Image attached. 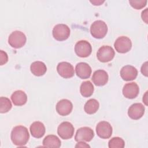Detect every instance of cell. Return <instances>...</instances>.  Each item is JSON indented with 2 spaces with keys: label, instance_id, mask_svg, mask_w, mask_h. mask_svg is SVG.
Wrapping results in <instances>:
<instances>
[{
  "label": "cell",
  "instance_id": "obj_18",
  "mask_svg": "<svg viewBox=\"0 0 148 148\" xmlns=\"http://www.w3.org/2000/svg\"><path fill=\"white\" fill-rule=\"evenodd\" d=\"M29 130L32 136L36 138H42L45 135L46 131L44 124L40 121L32 123L29 127Z\"/></svg>",
  "mask_w": 148,
  "mask_h": 148
},
{
  "label": "cell",
  "instance_id": "obj_26",
  "mask_svg": "<svg viewBox=\"0 0 148 148\" xmlns=\"http://www.w3.org/2000/svg\"><path fill=\"white\" fill-rule=\"evenodd\" d=\"M147 1L146 0H130L129 1V3L131 6L137 10L141 9L143 8L147 3Z\"/></svg>",
  "mask_w": 148,
  "mask_h": 148
},
{
  "label": "cell",
  "instance_id": "obj_1",
  "mask_svg": "<svg viewBox=\"0 0 148 148\" xmlns=\"http://www.w3.org/2000/svg\"><path fill=\"white\" fill-rule=\"evenodd\" d=\"M10 138L13 143L16 146H22L26 145L29 138L28 129L23 125L14 127L11 132Z\"/></svg>",
  "mask_w": 148,
  "mask_h": 148
},
{
  "label": "cell",
  "instance_id": "obj_7",
  "mask_svg": "<svg viewBox=\"0 0 148 148\" xmlns=\"http://www.w3.org/2000/svg\"><path fill=\"white\" fill-rule=\"evenodd\" d=\"M75 51L77 56L84 58L88 57L92 51L91 44L84 40L78 41L75 46Z\"/></svg>",
  "mask_w": 148,
  "mask_h": 148
},
{
  "label": "cell",
  "instance_id": "obj_14",
  "mask_svg": "<svg viewBox=\"0 0 148 148\" xmlns=\"http://www.w3.org/2000/svg\"><path fill=\"white\" fill-rule=\"evenodd\" d=\"M56 108L60 115L65 116L71 113L73 109V105L69 100L63 99L57 102Z\"/></svg>",
  "mask_w": 148,
  "mask_h": 148
},
{
  "label": "cell",
  "instance_id": "obj_3",
  "mask_svg": "<svg viewBox=\"0 0 148 148\" xmlns=\"http://www.w3.org/2000/svg\"><path fill=\"white\" fill-rule=\"evenodd\" d=\"M27 38L25 34L20 31H15L10 34L8 38V43L13 48L22 47L26 43Z\"/></svg>",
  "mask_w": 148,
  "mask_h": 148
},
{
  "label": "cell",
  "instance_id": "obj_5",
  "mask_svg": "<svg viewBox=\"0 0 148 148\" xmlns=\"http://www.w3.org/2000/svg\"><path fill=\"white\" fill-rule=\"evenodd\" d=\"M115 55L113 49L109 46H102L97 53L98 60L102 62H108L113 60Z\"/></svg>",
  "mask_w": 148,
  "mask_h": 148
},
{
  "label": "cell",
  "instance_id": "obj_12",
  "mask_svg": "<svg viewBox=\"0 0 148 148\" xmlns=\"http://www.w3.org/2000/svg\"><path fill=\"white\" fill-rule=\"evenodd\" d=\"M145 106L140 103H135L131 105L128 110V116L133 120L140 119L145 113Z\"/></svg>",
  "mask_w": 148,
  "mask_h": 148
},
{
  "label": "cell",
  "instance_id": "obj_17",
  "mask_svg": "<svg viewBox=\"0 0 148 148\" xmlns=\"http://www.w3.org/2000/svg\"><path fill=\"white\" fill-rule=\"evenodd\" d=\"M108 78V75L105 71L98 69L93 73L91 80L95 85L97 86H102L107 83Z\"/></svg>",
  "mask_w": 148,
  "mask_h": 148
},
{
  "label": "cell",
  "instance_id": "obj_23",
  "mask_svg": "<svg viewBox=\"0 0 148 148\" xmlns=\"http://www.w3.org/2000/svg\"><path fill=\"white\" fill-rule=\"evenodd\" d=\"M94 86L90 81L83 82L80 87V92L84 97H89L92 95L94 92Z\"/></svg>",
  "mask_w": 148,
  "mask_h": 148
},
{
  "label": "cell",
  "instance_id": "obj_20",
  "mask_svg": "<svg viewBox=\"0 0 148 148\" xmlns=\"http://www.w3.org/2000/svg\"><path fill=\"white\" fill-rule=\"evenodd\" d=\"M30 69L33 75L36 76H40L46 73L47 67L44 62L37 61L31 64Z\"/></svg>",
  "mask_w": 148,
  "mask_h": 148
},
{
  "label": "cell",
  "instance_id": "obj_28",
  "mask_svg": "<svg viewBox=\"0 0 148 148\" xmlns=\"http://www.w3.org/2000/svg\"><path fill=\"white\" fill-rule=\"evenodd\" d=\"M147 10H148V9H147V8L145 9L143 11H142V14H141V17H142V20H143L146 24H147V19H148Z\"/></svg>",
  "mask_w": 148,
  "mask_h": 148
},
{
  "label": "cell",
  "instance_id": "obj_31",
  "mask_svg": "<svg viewBox=\"0 0 148 148\" xmlns=\"http://www.w3.org/2000/svg\"><path fill=\"white\" fill-rule=\"evenodd\" d=\"M91 3H92V4H94V5H100L101 4H102V3L104 2V1H90Z\"/></svg>",
  "mask_w": 148,
  "mask_h": 148
},
{
  "label": "cell",
  "instance_id": "obj_4",
  "mask_svg": "<svg viewBox=\"0 0 148 148\" xmlns=\"http://www.w3.org/2000/svg\"><path fill=\"white\" fill-rule=\"evenodd\" d=\"M70 28L64 24L56 25L53 29V36L55 39L58 41H62L67 39L70 35Z\"/></svg>",
  "mask_w": 148,
  "mask_h": 148
},
{
  "label": "cell",
  "instance_id": "obj_2",
  "mask_svg": "<svg viewBox=\"0 0 148 148\" xmlns=\"http://www.w3.org/2000/svg\"><path fill=\"white\" fill-rule=\"evenodd\" d=\"M108 32L106 24L102 20H97L92 23L90 27L91 35L96 39H102L105 36Z\"/></svg>",
  "mask_w": 148,
  "mask_h": 148
},
{
  "label": "cell",
  "instance_id": "obj_13",
  "mask_svg": "<svg viewBox=\"0 0 148 148\" xmlns=\"http://www.w3.org/2000/svg\"><path fill=\"white\" fill-rule=\"evenodd\" d=\"M139 92L138 85L135 82H131L125 84L123 88V95L128 99L136 98Z\"/></svg>",
  "mask_w": 148,
  "mask_h": 148
},
{
  "label": "cell",
  "instance_id": "obj_9",
  "mask_svg": "<svg viewBox=\"0 0 148 148\" xmlns=\"http://www.w3.org/2000/svg\"><path fill=\"white\" fill-rule=\"evenodd\" d=\"M112 127L108 121H100L96 126L97 134L102 139L109 138L112 134Z\"/></svg>",
  "mask_w": 148,
  "mask_h": 148
},
{
  "label": "cell",
  "instance_id": "obj_29",
  "mask_svg": "<svg viewBox=\"0 0 148 148\" xmlns=\"http://www.w3.org/2000/svg\"><path fill=\"white\" fill-rule=\"evenodd\" d=\"M141 72L145 76H147V62H145L141 67Z\"/></svg>",
  "mask_w": 148,
  "mask_h": 148
},
{
  "label": "cell",
  "instance_id": "obj_24",
  "mask_svg": "<svg viewBox=\"0 0 148 148\" xmlns=\"http://www.w3.org/2000/svg\"><path fill=\"white\" fill-rule=\"evenodd\" d=\"M12 103L10 99L6 97L0 98V112L5 113L9 112L12 108Z\"/></svg>",
  "mask_w": 148,
  "mask_h": 148
},
{
  "label": "cell",
  "instance_id": "obj_10",
  "mask_svg": "<svg viewBox=\"0 0 148 148\" xmlns=\"http://www.w3.org/2000/svg\"><path fill=\"white\" fill-rule=\"evenodd\" d=\"M94 136L93 130L88 127H83L79 128L76 133L75 140L76 142L91 141Z\"/></svg>",
  "mask_w": 148,
  "mask_h": 148
},
{
  "label": "cell",
  "instance_id": "obj_32",
  "mask_svg": "<svg viewBox=\"0 0 148 148\" xmlns=\"http://www.w3.org/2000/svg\"><path fill=\"white\" fill-rule=\"evenodd\" d=\"M147 91L146 92L145 94L143 97V101L144 102V103H145L146 105H147Z\"/></svg>",
  "mask_w": 148,
  "mask_h": 148
},
{
  "label": "cell",
  "instance_id": "obj_11",
  "mask_svg": "<svg viewBox=\"0 0 148 148\" xmlns=\"http://www.w3.org/2000/svg\"><path fill=\"white\" fill-rule=\"evenodd\" d=\"M57 71L61 77L65 79L71 78L75 74L73 66L68 62H61L58 63L57 66Z\"/></svg>",
  "mask_w": 148,
  "mask_h": 148
},
{
  "label": "cell",
  "instance_id": "obj_22",
  "mask_svg": "<svg viewBox=\"0 0 148 148\" xmlns=\"http://www.w3.org/2000/svg\"><path fill=\"white\" fill-rule=\"evenodd\" d=\"M99 104L98 101L95 99H90L84 105V110L88 114H92L97 112L99 109Z\"/></svg>",
  "mask_w": 148,
  "mask_h": 148
},
{
  "label": "cell",
  "instance_id": "obj_27",
  "mask_svg": "<svg viewBox=\"0 0 148 148\" xmlns=\"http://www.w3.org/2000/svg\"><path fill=\"white\" fill-rule=\"evenodd\" d=\"M0 64L1 65H2L8 62V56L7 53L5 51H3V50L0 51Z\"/></svg>",
  "mask_w": 148,
  "mask_h": 148
},
{
  "label": "cell",
  "instance_id": "obj_21",
  "mask_svg": "<svg viewBox=\"0 0 148 148\" xmlns=\"http://www.w3.org/2000/svg\"><path fill=\"white\" fill-rule=\"evenodd\" d=\"M43 145L46 147L58 148L61 146V142L60 139L54 135H49L43 140Z\"/></svg>",
  "mask_w": 148,
  "mask_h": 148
},
{
  "label": "cell",
  "instance_id": "obj_15",
  "mask_svg": "<svg viewBox=\"0 0 148 148\" xmlns=\"http://www.w3.org/2000/svg\"><path fill=\"white\" fill-rule=\"evenodd\" d=\"M76 75L82 79H86L90 77L91 74V66L86 62H79L75 67Z\"/></svg>",
  "mask_w": 148,
  "mask_h": 148
},
{
  "label": "cell",
  "instance_id": "obj_16",
  "mask_svg": "<svg viewBox=\"0 0 148 148\" xmlns=\"http://www.w3.org/2000/svg\"><path fill=\"white\" fill-rule=\"evenodd\" d=\"M138 75L137 69L132 65H125L120 71V76L125 81H131L136 79Z\"/></svg>",
  "mask_w": 148,
  "mask_h": 148
},
{
  "label": "cell",
  "instance_id": "obj_25",
  "mask_svg": "<svg viewBox=\"0 0 148 148\" xmlns=\"http://www.w3.org/2000/svg\"><path fill=\"white\" fill-rule=\"evenodd\" d=\"M108 146L109 148H123L125 146V142L120 137H114L109 141Z\"/></svg>",
  "mask_w": 148,
  "mask_h": 148
},
{
  "label": "cell",
  "instance_id": "obj_6",
  "mask_svg": "<svg viewBox=\"0 0 148 148\" xmlns=\"http://www.w3.org/2000/svg\"><path fill=\"white\" fill-rule=\"evenodd\" d=\"M116 50L118 53H125L129 51L132 47L131 39L125 36H121L117 38L114 43Z\"/></svg>",
  "mask_w": 148,
  "mask_h": 148
},
{
  "label": "cell",
  "instance_id": "obj_30",
  "mask_svg": "<svg viewBox=\"0 0 148 148\" xmlns=\"http://www.w3.org/2000/svg\"><path fill=\"white\" fill-rule=\"evenodd\" d=\"M76 147H90V146L87 145V143H86L85 142H84L83 141H79L78 142V143L75 146Z\"/></svg>",
  "mask_w": 148,
  "mask_h": 148
},
{
  "label": "cell",
  "instance_id": "obj_19",
  "mask_svg": "<svg viewBox=\"0 0 148 148\" xmlns=\"http://www.w3.org/2000/svg\"><path fill=\"white\" fill-rule=\"evenodd\" d=\"M11 99L14 105L22 106L27 102V96L23 91L17 90L12 94Z\"/></svg>",
  "mask_w": 148,
  "mask_h": 148
},
{
  "label": "cell",
  "instance_id": "obj_8",
  "mask_svg": "<svg viewBox=\"0 0 148 148\" xmlns=\"http://www.w3.org/2000/svg\"><path fill=\"white\" fill-rule=\"evenodd\" d=\"M75 129L73 125L68 121L61 123L58 127L57 133L63 139H71L74 134Z\"/></svg>",
  "mask_w": 148,
  "mask_h": 148
}]
</instances>
